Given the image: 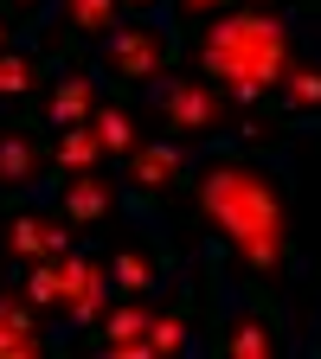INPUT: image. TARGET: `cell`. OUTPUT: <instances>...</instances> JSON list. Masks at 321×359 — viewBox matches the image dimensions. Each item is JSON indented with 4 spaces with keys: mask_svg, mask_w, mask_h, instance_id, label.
I'll return each instance as SVG.
<instances>
[{
    "mask_svg": "<svg viewBox=\"0 0 321 359\" xmlns=\"http://www.w3.org/2000/svg\"><path fill=\"white\" fill-rule=\"evenodd\" d=\"M193 205L244 257V269H257L263 283H283V269H289V199H283V180L270 167L212 161L193 187Z\"/></svg>",
    "mask_w": 321,
    "mask_h": 359,
    "instance_id": "6da1fadb",
    "label": "cell"
},
{
    "mask_svg": "<svg viewBox=\"0 0 321 359\" xmlns=\"http://www.w3.org/2000/svg\"><path fill=\"white\" fill-rule=\"evenodd\" d=\"M193 65L212 90H225L238 109H257L270 90L283 83V71L296 65V32L277 13H218L199 39H193Z\"/></svg>",
    "mask_w": 321,
    "mask_h": 359,
    "instance_id": "7a4b0ae2",
    "label": "cell"
},
{
    "mask_svg": "<svg viewBox=\"0 0 321 359\" xmlns=\"http://www.w3.org/2000/svg\"><path fill=\"white\" fill-rule=\"evenodd\" d=\"M148 103H155L161 122H173L180 135H212V128L232 122V109H238V103H225L206 77H155V97H148Z\"/></svg>",
    "mask_w": 321,
    "mask_h": 359,
    "instance_id": "3957f363",
    "label": "cell"
},
{
    "mask_svg": "<svg viewBox=\"0 0 321 359\" xmlns=\"http://www.w3.org/2000/svg\"><path fill=\"white\" fill-rule=\"evenodd\" d=\"M52 263H58V308H65V321L90 327L103 314V295H110V263L97 250H65Z\"/></svg>",
    "mask_w": 321,
    "mask_h": 359,
    "instance_id": "277c9868",
    "label": "cell"
},
{
    "mask_svg": "<svg viewBox=\"0 0 321 359\" xmlns=\"http://www.w3.org/2000/svg\"><path fill=\"white\" fill-rule=\"evenodd\" d=\"M167 58H173V45H167V32H155V26H116V32L103 39V65H110L116 77H161Z\"/></svg>",
    "mask_w": 321,
    "mask_h": 359,
    "instance_id": "5b68a950",
    "label": "cell"
},
{
    "mask_svg": "<svg viewBox=\"0 0 321 359\" xmlns=\"http://www.w3.org/2000/svg\"><path fill=\"white\" fill-rule=\"evenodd\" d=\"M180 173H187V148H180V142H148V148H135L129 154V180H135V187H173V180Z\"/></svg>",
    "mask_w": 321,
    "mask_h": 359,
    "instance_id": "8992f818",
    "label": "cell"
},
{
    "mask_svg": "<svg viewBox=\"0 0 321 359\" xmlns=\"http://www.w3.org/2000/svg\"><path fill=\"white\" fill-rule=\"evenodd\" d=\"M97 83L90 77H65V83H52V97H45V122L52 128H77V122H90L97 116Z\"/></svg>",
    "mask_w": 321,
    "mask_h": 359,
    "instance_id": "52a82bcc",
    "label": "cell"
},
{
    "mask_svg": "<svg viewBox=\"0 0 321 359\" xmlns=\"http://www.w3.org/2000/svg\"><path fill=\"white\" fill-rule=\"evenodd\" d=\"M65 218L71 224H97V218H110V205H116V187L103 173H71V187H65Z\"/></svg>",
    "mask_w": 321,
    "mask_h": 359,
    "instance_id": "ba28073f",
    "label": "cell"
},
{
    "mask_svg": "<svg viewBox=\"0 0 321 359\" xmlns=\"http://www.w3.org/2000/svg\"><path fill=\"white\" fill-rule=\"evenodd\" d=\"M148 321H155V308L135 295V302H122V308L97 314V346L110 353V346H135V340H148Z\"/></svg>",
    "mask_w": 321,
    "mask_h": 359,
    "instance_id": "9c48e42d",
    "label": "cell"
},
{
    "mask_svg": "<svg viewBox=\"0 0 321 359\" xmlns=\"http://www.w3.org/2000/svg\"><path fill=\"white\" fill-rule=\"evenodd\" d=\"M45 167H52V154H45L39 142H26V135H0V187H32Z\"/></svg>",
    "mask_w": 321,
    "mask_h": 359,
    "instance_id": "30bf717a",
    "label": "cell"
},
{
    "mask_svg": "<svg viewBox=\"0 0 321 359\" xmlns=\"http://www.w3.org/2000/svg\"><path fill=\"white\" fill-rule=\"evenodd\" d=\"M97 161H103V142H97V128H90V122L65 128L58 148H52V167H58V173H90Z\"/></svg>",
    "mask_w": 321,
    "mask_h": 359,
    "instance_id": "8fae6325",
    "label": "cell"
},
{
    "mask_svg": "<svg viewBox=\"0 0 321 359\" xmlns=\"http://www.w3.org/2000/svg\"><path fill=\"white\" fill-rule=\"evenodd\" d=\"M225 353H232V359H270V353H277V334L263 327L257 308H238L232 334H225Z\"/></svg>",
    "mask_w": 321,
    "mask_h": 359,
    "instance_id": "7c38bea8",
    "label": "cell"
},
{
    "mask_svg": "<svg viewBox=\"0 0 321 359\" xmlns=\"http://www.w3.org/2000/svg\"><path fill=\"white\" fill-rule=\"evenodd\" d=\"M148 346H155V353H180V346H193V334H187V289L173 295V308H155V321H148Z\"/></svg>",
    "mask_w": 321,
    "mask_h": 359,
    "instance_id": "4fadbf2b",
    "label": "cell"
},
{
    "mask_svg": "<svg viewBox=\"0 0 321 359\" xmlns=\"http://www.w3.org/2000/svg\"><path fill=\"white\" fill-rule=\"evenodd\" d=\"M90 128H97L103 154H135V122H129V109H122V103H97Z\"/></svg>",
    "mask_w": 321,
    "mask_h": 359,
    "instance_id": "5bb4252c",
    "label": "cell"
},
{
    "mask_svg": "<svg viewBox=\"0 0 321 359\" xmlns=\"http://www.w3.org/2000/svg\"><path fill=\"white\" fill-rule=\"evenodd\" d=\"M116 7L122 0H65V20L77 32H90V39H110L116 32Z\"/></svg>",
    "mask_w": 321,
    "mask_h": 359,
    "instance_id": "9a60e30c",
    "label": "cell"
},
{
    "mask_svg": "<svg viewBox=\"0 0 321 359\" xmlns=\"http://www.w3.org/2000/svg\"><path fill=\"white\" fill-rule=\"evenodd\" d=\"M7 257H13V263H39V257H45V218H39V212H20V218L7 224Z\"/></svg>",
    "mask_w": 321,
    "mask_h": 359,
    "instance_id": "2e32d148",
    "label": "cell"
},
{
    "mask_svg": "<svg viewBox=\"0 0 321 359\" xmlns=\"http://www.w3.org/2000/svg\"><path fill=\"white\" fill-rule=\"evenodd\" d=\"M32 353H45L39 321H13V314H0V359H32Z\"/></svg>",
    "mask_w": 321,
    "mask_h": 359,
    "instance_id": "e0dca14e",
    "label": "cell"
},
{
    "mask_svg": "<svg viewBox=\"0 0 321 359\" xmlns=\"http://www.w3.org/2000/svg\"><path fill=\"white\" fill-rule=\"evenodd\" d=\"M110 276H116L129 295H148V289H155V263H148L142 250H116V257H110Z\"/></svg>",
    "mask_w": 321,
    "mask_h": 359,
    "instance_id": "ac0fdd59",
    "label": "cell"
},
{
    "mask_svg": "<svg viewBox=\"0 0 321 359\" xmlns=\"http://www.w3.org/2000/svg\"><path fill=\"white\" fill-rule=\"evenodd\" d=\"M277 90H283V103H289V109H315V103H321V71H308V65H289Z\"/></svg>",
    "mask_w": 321,
    "mask_h": 359,
    "instance_id": "d6986e66",
    "label": "cell"
},
{
    "mask_svg": "<svg viewBox=\"0 0 321 359\" xmlns=\"http://www.w3.org/2000/svg\"><path fill=\"white\" fill-rule=\"evenodd\" d=\"M32 77H39V71H32V58L7 45V52H0V97H7V103H13V97H26Z\"/></svg>",
    "mask_w": 321,
    "mask_h": 359,
    "instance_id": "ffe728a7",
    "label": "cell"
},
{
    "mask_svg": "<svg viewBox=\"0 0 321 359\" xmlns=\"http://www.w3.org/2000/svg\"><path fill=\"white\" fill-rule=\"evenodd\" d=\"M26 295H32V308H58V263H52V257H39V263H32Z\"/></svg>",
    "mask_w": 321,
    "mask_h": 359,
    "instance_id": "44dd1931",
    "label": "cell"
},
{
    "mask_svg": "<svg viewBox=\"0 0 321 359\" xmlns=\"http://www.w3.org/2000/svg\"><path fill=\"white\" fill-rule=\"evenodd\" d=\"M225 0H180V20H206V13H218Z\"/></svg>",
    "mask_w": 321,
    "mask_h": 359,
    "instance_id": "7402d4cb",
    "label": "cell"
},
{
    "mask_svg": "<svg viewBox=\"0 0 321 359\" xmlns=\"http://www.w3.org/2000/svg\"><path fill=\"white\" fill-rule=\"evenodd\" d=\"M0 52H7V20H0Z\"/></svg>",
    "mask_w": 321,
    "mask_h": 359,
    "instance_id": "603a6c76",
    "label": "cell"
},
{
    "mask_svg": "<svg viewBox=\"0 0 321 359\" xmlns=\"http://www.w3.org/2000/svg\"><path fill=\"white\" fill-rule=\"evenodd\" d=\"M122 7H155V0H122Z\"/></svg>",
    "mask_w": 321,
    "mask_h": 359,
    "instance_id": "cb8c5ba5",
    "label": "cell"
},
{
    "mask_svg": "<svg viewBox=\"0 0 321 359\" xmlns=\"http://www.w3.org/2000/svg\"><path fill=\"white\" fill-rule=\"evenodd\" d=\"M20 7H39V0H20Z\"/></svg>",
    "mask_w": 321,
    "mask_h": 359,
    "instance_id": "d4e9b609",
    "label": "cell"
}]
</instances>
